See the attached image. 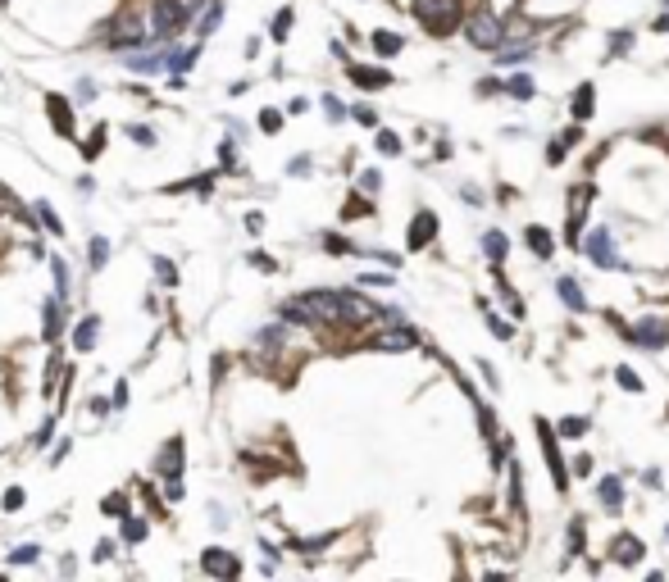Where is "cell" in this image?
<instances>
[{"label": "cell", "instance_id": "cell-1", "mask_svg": "<svg viewBox=\"0 0 669 582\" xmlns=\"http://www.w3.org/2000/svg\"><path fill=\"white\" fill-rule=\"evenodd\" d=\"M282 314L296 323H342V291H309L301 301H287Z\"/></svg>", "mask_w": 669, "mask_h": 582}, {"label": "cell", "instance_id": "cell-2", "mask_svg": "<svg viewBox=\"0 0 669 582\" xmlns=\"http://www.w3.org/2000/svg\"><path fill=\"white\" fill-rule=\"evenodd\" d=\"M415 19L424 23L432 36H446L460 23V0H415Z\"/></svg>", "mask_w": 669, "mask_h": 582}, {"label": "cell", "instance_id": "cell-3", "mask_svg": "<svg viewBox=\"0 0 669 582\" xmlns=\"http://www.w3.org/2000/svg\"><path fill=\"white\" fill-rule=\"evenodd\" d=\"M187 19H192V14H187V5H182V0H155V9H151V36H159V41H164V36H173Z\"/></svg>", "mask_w": 669, "mask_h": 582}, {"label": "cell", "instance_id": "cell-4", "mask_svg": "<svg viewBox=\"0 0 669 582\" xmlns=\"http://www.w3.org/2000/svg\"><path fill=\"white\" fill-rule=\"evenodd\" d=\"M469 41L478 46V51H501V41H505V28H501V19L492 14V9H482V14L469 19Z\"/></svg>", "mask_w": 669, "mask_h": 582}, {"label": "cell", "instance_id": "cell-5", "mask_svg": "<svg viewBox=\"0 0 669 582\" xmlns=\"http://www.w3.org/2000/svg\"><path fill=\"white\" fill-rule=\"evenodd\" d=\"M155 468H159V478L169 482V496L178 501V496H182V482H178V473H182V441H178V437H173L164 451H159V464H155Z\"/></svg>", "mask_w": 669, "mask_h": 582}, {"label": "cell", "instance_id": "cell-6", "mask_svg": "<svg viewBox=\"0 0 669 582\" xmlns=\"http://www.w3.org/2000/svg\"><path fill=\"white\" fill-rule=\"evenodd\" d=\"M588 201H592V187H588V182H583V187H574V196H569V219H565V241H569V246H578V232H583Z\"/></svg>", "mask_w": 669, "mask_h": 582}, {"label": "cell", "instance_id": "cell-7", "mask_svg": "<svg viewBox=\"0 0 669 582\" xmlns=\"http://www.w3.org/2000/svg\"><path fill=\"white\" fill-rule=\"evenodd\" d=\"M583 246H588V259H592V264H601V269H615V264H619L615 241H610V232H605V228H597Z\"/></svg>", "mask_w": 669, "mask_h": 582}, {"label": "cell", "instance_id": "cell-8", "mask_svg": "<svg viewBox=\"0 0 669 582\" xmlns=\"http://www.w3.org/2000/svg\"><path fill=\"white\" fill-rule=\"evenodd\" d=\"M142 41H151L146 36V28L137 19H123L119 28H109V46H119V51H128V46H142Z\"/></svg>", "mask_w": 669, "mask_h": 582}, {"label": "cell", "instance_id": "cell-9", "mask_svg": "<svg viewBox=\"0 0 669 582\" xmlns=\"http://www.w3.org/2000/svg\"><path fill=\"white\" fill-rule=\"evenodd\" d=\"M537 432H542V451H547V464H551L555 487H565V464H560V451H555V432H551L547 418H537Z\"/></svg>", "mask_w": 669, "mask_h": 582}, {"label": "cell", "instance_id": "cell-10", "mask_svg": "<svg viewBox=\"0 0 669 582\" xmlns=\"http://www.w3.org/2000/svg\"><path fill=\"white\" fill-rule=\"evenodd\" d=\"M201 568L205 573H214V578H223V573H242V564H237V555H228V551H205L201 555Z\"/></svg>", "mask_w": 669, "mask_h": 582}, {"label": "cell", "instance_id": "cell-11", "mask_svg": "<svg viewBox=\"0 0 669 582\" xmlns=\"http://www.w3.org/2000/svg\"><path fill=\"white\" fill-rule=\"evenodd\" d=\"M432 237H437V219H432L428 209H424V214L415 219V228H410V251H424Z\"/></svg>", "mask_w": 669, "mask_h": 582}, {"label": "cell", "instance_id": "cell-12", "mask_svg": "<svg viewBox=\"0 0 669 582\" xmlns=\"http://www.w3.org/2000/svg\"><path fill=\"white\" fill-rule=\"evenodd\" d=\"M597 496H601V505H605V514H619V510H624V487H619V478H605L601 487H597Z\"/></svg>", "mask_w": 669, "mask_h": 582}, {"label": "cell", "instance_id": "cell-13", "mask_svg": "<svg viewBox=\"0 0 669 582\" xmlns=\"http://www.w3.org/2000/svg\"><path fill=\"white\" fill-rule=\"evenodd\" d=\"M351 82L355 86H365V91H378V86H387L392 82V73H382V69H351Z\"/></svg>", "mask_w": 669, "mask_h": 582}, {"label": "cell", "instance_id": "cell-14", "mask_svg": "<svg viewBox=\"0 0 669 582\" xmlns=\"http://www.w3.org/2000/svg\"><path fill=\"white\" fill-rule=\"evenodd\" d=\"M628 337L642 341V346H665V341H669V328H665V323H655V318H647V323H642L638 332H628Z\"/></svg>", "mask_w": 669, "mask_h": 582}, {"label": "cell", "instance_id": "cell-15", "mask_svg": "<svg viewBox=\"0 0 669 582\" xmlns=\"http://www.w3.org/2000/svg\"><path fill=\"white\" fill-rule=\"evenodd\" d=\"M610 555H615L619 564H638V560H642V541L624 532V537H615V551H610Z\"/></svg>", "mask_w": 669, "mask_h": 582}, {"label": "cell", "instance_id": "cell-16", "mask_svg": "<svg viewBox=\"0 0 669 582\" xmlns=\"http://www.w3.org/2000/svg\"><path fill=\"white\" fill-rule=\"evenodd\" d=\"M524 241H528V251H537V259H551V251H555V241H551L547 228H528Z\"/></svg>", "mask_w": 669, "mask_h": 582}, {"label": "cell", "instance_id": "cell-17", "mask_svg": "<svg viewBox=\"0 0 669 582\" xmlns=\"http://www.w3.org/2000/svg\"><path fill=\"white\" fill-rule=\"evenodd\" d=\"M592 101H597V86H592V82H583V86L574 91V119H578V123H583V119H592Z\"/></svg>", "mask_w": 669, "mask_h": 582}, {"label": "cell", "instance_id": "cell-18", "mask_svg": "<svg viewBox=\"0 0 669 582\" xmlns=\"http://www.w3.org/2000/svg\"><path fill=\"white\" fill-rule=\"evenodd\" d=\"M46 105H51V119H55V128H59V132H64V137H69V132H73V119H69V101H64V96H46Z\"/></svg>", "mask_w": 669, "mask_h": 582}, {"label": "cell", "instance_id": "cell-19", "mask_svg": "<svg viewBox=\"0 0 669 582\" xmlns=\"http://www.w3.org/2000/svg\"><path fill=\"white\" fill-rule=\"evenodd\" d=\"M378 351H405V346H415V332H382V337H374Z\"/></svg>", "mask_w": 669, "mask_h": 582}, {"label": "cell", "instance_id": "cell-20", "mask_svg": "<svg viewBox=\"0 0 669 582\" xmlns=\"http://www.w3.org/2000/svg\"><path fill=\"white\" fill-rule=\"evenodd\" d=\"M555 287H560V301H565L569 309H588V301H583V291H578V282H574V278H560Z\"/></svg>", "mask_w": 669, "mask_h": 582}, {"label": "cell", "instance_id": "cell-21", "mask_svg": "<svg viewBox=\"0 0 669 582\" xmlns=\"http://www.w3.org/2000/svg\"><path fill=\"white\" fill-rule=\"evenodd\" d=\"M96 328H101L96 318H82L78 332H73V346H78V351H91V346H96Z\"/></svg>", "mask_w": 669, "mask_h": 582}, {"label": "cell", "instance_id": "cell-22", "mask_svg": "<svg viewBox=\"0 0 669 582\" xmlns=\"http://www.w3.org/2000/svg\"><path fill=\"white\" fill-rule=\"evenodd\" d=\"M482 251H487V255H492V259H497V264H501V259H505V251H510V241H505V232H487V237H482Z\"/></svg>", "mask_w": 669, "mask_h": 582}, {"label": "cell", "instance_id": "cell-23", "mask_svg": "<svg viewBox=\"0 0 669 582\" xmlns=\"http://www.w3.org/2000/svg\"><path fill=\"white\" fill-rule=\"evenodd\" d=\"M32 214H36V219H41V223H46V228H51V232H55V237H59V232H64V223H59V219H55V209H51V205H46V201H36V205H32Z\"/></svg>", "mask_w": 669, "mask_h": 582}, {"label": "cell", "instance_id": "cell-24", "mask_svg": "<svg viewBox=\"0 0 669 582\" xmlns=\"http://www.w3.org/2000/svg\"><path fill=\"white\" fill-rule=\"evenodd\" d=\"M374 51L378 55H396V51H401V36H396V32H374Z\"/></svg>", "mask_w": 669, "mask_h": 582}, {"label": "cell", "instance_id": "cell-25", "mask_svg": "<svg viewBox=\"0 0 669 582\" xmlns=\"http://www.w3.org/2000/svg\"><path fill=\"white\" fill-rule=\"evenodd\" d=\"M615 382H619L624 391H642V378L633 373V368H615Z\"/></svg>", "mask_w": 669, "mask_h": 582}, {"label": "cell", "instance_id": "cell-26", "mask_svg": "<svg viewBox=\"0 0 669 582\" xmlns=\"http://www.w3.org/2000/svg\"><path fill=\"white\" fill-rule=\"evenodd\" d=\"M287 32H292V9H278V19H274V41H287Z\"/></svg>", "mask_w": 669, "mask_h": 582}, {"label": "cell", "instance_id": "cell-27", "mask_svg": "<svg viewBox=\"0 0 669 582\" xmlns=\"http://www.w3.org/2000/svg\"><path fill=\"white\" fill-rule=\"evenodd\" d=\"M46 337H59V301H46Z\"/></svg>", "mask_w": 669, "mask_h": 582}, {"label": "cell", "instance_id": "cell-28", "mask_svg": "<svg viewBox=\"0 0 669 582\" xmlns=\"http://www.w3.org/2000/svg\"><path fill=\"white\" fill-rule=\"evenodd\" d=\"M510 91L519 96V101H528V96H532V78H528V73H515V78H510Z\"/></svg>", "mask_w": 669, "mask_h": 582}, {"label": "cell", "instance_id": "cell-29", "mask_svg": "<svg viewBox=\"0 0 669 582\" xmlns=\"http://www.w3.org/2000/svg\"><path fill=\"white\" fill-rule=\"evenodd\" d=\"M142 537H146L142 518H123V541H142Z\"/></svg>", "mask_w": 669, "mask_h": 582}, {"label": "cell", "instance_id": "cell-30", "mask_svg": "<svg viewBox=\"0 0 669 582\" xmlns=\"http://www.w3.org/2000/svg\"><path fill=\"white\" fill-rule=\"evenodd\" d=\"M378 151L382 155H401V137H396V132H378Z\"/></svg>", "mask_w": 669, "mask_h": 582}, {"label": "cell", "instance_id": "cell-31", "mask_svg": "<svg viewBox=\"0 0 669 582\" xmlns=\"http://www.w3.org/2000/svg\"><path fill=\"white\" fill-rule=\"evenodd\" d=\"M128 137H132V141H142V146H155V141H159V137H155V128H142V123H132Z\"/></svg>", "mask_w": 669, "mask_h": 582}, {"label": "cell", "instance_id": "cell-32", "mask_svg": "<svg viewBox=\"0 0 669 582\" xmlns=\"http://www.w3.org/2000/svg\"><path fill=\"white\" fill-rule=\"evenodd\" d=\"M105 514H128V496H123V491H114V496H105Z\"/></svg>", "mask_w": 669, "mask_h": 582}, {"label": "cell", "instance_id": "cell-33", "mask_svg": "<svg viewBox=\"0 0 669 582\" xmlns=\"http://www.w3.org/2000/svg\"><path fill=\"white\" fill-rule=\"evenodd\" d=\"M105 259H109V241H105V237H96V241H91V269H101Z\"/></svg>", "mask_w": 669, "mask_h": 582}, {"label": "cell", "instance_id": "cell-34", "mask_svg": "<svg viewBox=\"0 0 669 582\" xmlns=\"http://www.w3.org/2000/svg\"><path fill=\"white\" fill-rule=\"evenodd\" d=\"M588 432V418H565L560 423V437H583Z\"/></svg>", "mask_w": 669, "mask_h": 582}, {"label": "cell", "instance_id": "cell-35", "mask_svg": "<svg viewBox=\"0 0 669 582\" xmlns=\"http://www.w3.org/2000/svg\"><path fill=\"white\" fill-rule=\"evenodd\" d=\"M101 146H105V132L96 128V132H91V141L82 146V155H86V159H96V155H101Z\"/></svg>", "mask_w": 669, "mask_h": 582}, {"label": "cell", "instance_id": "cell-36", "mask_svg": "<svg viewBox=\"0 0 669 582\" xmlns=\"http://www.w3.org/2000/svg\"><path fill=\"white\" fill-rule=\"evenodd\" d=\"M155 274H159V282H169V287L178 282V274H173V264H169V259H155Z\"/></svg>", "mask_w": 669, "mask_h": 582}, {"label": "cell", "instance_id": "cell-37", "mask_svg": "<svg viewBox=\"0 0 669 582\" xmlns=\"http://www.w3.org/2000/svg\"><path fill=\"white\" fill-rule=\"evenodd\" d=\"M36 560V546H19L14 555H9V564H32Z\"/></svg>", "mask_w": 669, "mask_h": 582}, {"label": "cell", "instance_id": "cell-38", "mask_svg": "<svg viewBox=\"0 0 669 582\" xmlns=\"http://www.w3.org/2000/svg\"><path fill=\"white\" fill-rule=\"evenodd\" d=\"M259 128H264V132H278V128H282V119L274 114V109H264V114H259Z\"/></svg>", "mask_w": 669, "mask_h": 582}, {"label": "cell", "instance_id": "cell-39", "mask_svg": "<svg viewBox=\"0 0 669 582\" xmlns=\"http://www.w3.org/2000/svg\"><path fill=\"white\" fill-rule=\"evenodd\" d=\"M569 551H583V523L569 528Z\"/></svg>", "mask_w": 669, "mask_h": 582}, {"label": "cell", "instance_id": "cell-40", "mask_svg": "<svg viewBox=\"0 0 669 582\" xmlns=\"http://www.w3.org/2000/svg\"><path fill=\"white\" fill-rule=\"evenodd\" d=\"M324 109H328V119H346V105H342V101H332V96L324 101Z\"/></svg>", "mask_w": 669, "mask_h": 582}, {"label": "cell", "instance_id": "cell-41", "mask_svg": "<svg viewBox=\"0 0 669 582\" xmlns=\"http://www.w3.org/2000/svg\"><path fill=\"white\" fill-rule=\"evenodd\" d=\"M628 41H633V32H615V46H610V55H619V51H628Z\"/></svg>", "mask_w": 669, "mask_h": 582}, {"label": "cell", "instance_id": "cell-42", "mask_svg": "<svg viewBox=\"0 0 669 582\" xmlns=\"http://www.w3.org/2000/svg\"><path fill=\"white\" fill-rule=\"evenodd\" d=\"M355 119H360L365 128H374V123H378V114H374V109H369V105H360V109H355Z\"/></svg>", "mask_w": 669, "mask_h": 582}, {"label": "cell", "instance_id": "cell-43", "mask_svg": "<svg viewBox=\"0 0 669 582\" xmlns=\"http://www.w3.org/2000/svg\"><path fill=\"white\" fill-rule=\"evenodd\" d=\"M19 505H23V491L9 487V491H5V510H19Z\"/></svg>", "mask_w": 669, "mask_h": 582}, {"label": "cell", "instance_id": "cell-44", "mask_svg": "<svg viewBox=\"0 0 669 582\" xmlns=\"http://www.w3.org/2000/svg\"><path fill=\"white\" fill-rule=\"evenodd\" d=\"M324 246H328V251H337V255H346V251H351V246H346L342 237H332V232H328V237H324Z\"/></svg>", "mask_w": 669, "mask_h": 582}, {"label": "cell", "instance_id": "cell-45", "mask_svg": "<svg viewBox=\"0 0 669 582\" xmlns=\"http://www.w3.org/2000/svg\"><path fill=\"white\" fill-rule=\"evenodd\" d=\"M487 323H492V332H497V337H510V323H505V318H497V314H492Z\"/></svg>", "mask_w": 669, "mask_h": 582}, {"label": "cell", "instance_id": "cell-46", "mask_svg": "<svg viewBox=\"0 0 669 582\" xmlns=\"http://www.w3.org/2000/svg\"><path fill=\"white\" fill-rule=\"evenodd\" d=\"M378 182H382V178H378V173H374V169H369V173H365V178H360V187H365V191H378Z\"/></svg>", "mask_w": 669, "mask_h": 582}, {"label": "cell", "instance_id": "cell-47", "mask_svg": "<svg viewBox=\"0 0 669 582\" xmlns=\"http://www.w3.org/2000/svg\"><path fill=\"white\" fill-rule=\"evenodd\" d=\"M387 282H392L387 274H365V287H387Z\"/></svg>", "mask_w": 669, "mask_h": 582}, {"label": "cell", "instance_id": "cell-48", "mask_svg": "<svg viewBox=\"0 0 669 582\" xmlns=\"http://www.w3.org/2000/svg\"><path fill=\"white\" fill-rule=\"evenodd\" d=\"M655 32H669V14H665L660 23H655Z\"/></svg>", "mask_w": 669, "mask_h": 582}, {"label": "cell", "instance_id": "cell-49", "mask_svg": "<svg viewBox=\"0 0 669 582\" xmlns=\"http://www.w3.org/2000/svg\"><path fill=\"white\" fill-rule=\"evenodd\" d=\"M0 5H5V0H0Z\"/></svg>", "mask_w": 669, "mask_h": 582}]
</instances>
